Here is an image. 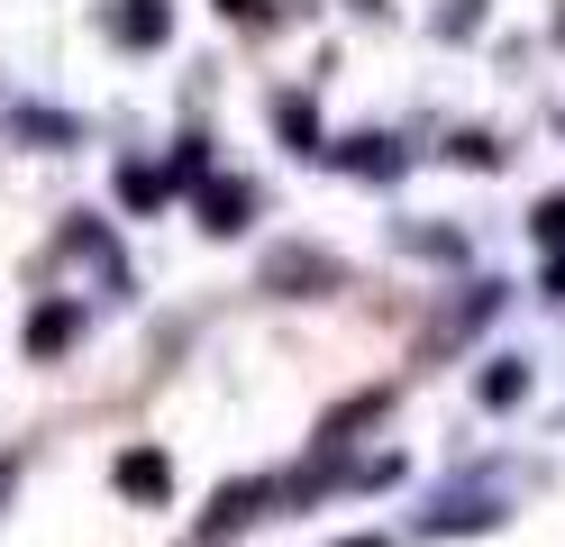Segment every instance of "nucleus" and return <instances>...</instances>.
<instances>
[{
	"label": "nucleus",
	"instance_id": "nucleus-2",
	"mask_svg": "<svg viewBox=\"0 0 565 547\" xmlns=\"http://www.w3.org/2000/svg\"><path fill=\"white\" fill-rule=\"evenodd\" d=\"M64 338H74V311H46L38 328H28V347H64Z\"/></svg>",
	"mask_w": 565,
	"mask_h": 547
},
{
	"label": "nucleus",
	"instance_id": "nucleus-7",
	"mask_svg": "<svg viewBox=\"0 0 565 547\" xmlns=\"http://www.w3.org/2000/svg\"><path fill=\"white\" fill-rule=\"evenodd\" d=\"M0 493H10V465H0Z\"/></svg>",
	"mask_w": 565,
	"mask_h": 547
},
{
	"label": "nucleus",
	"instance_id": "nucleus-6",
	"mask_svg": "<svg viewBox=\"0 0 565 547\" xmlns=\"http://www.w3.org/2000/svg\"><path fill=\"white\" fill-rule=\"evenodd\" d=\"M347 547H383V538H347Z\"/></svg>",
	"mask_w": 565,
	"mask_h": 547
},
{
	"label": "nucleus",
	"instance_id": "nucleus-5",
	"mask_svg": "<svg viewBox=\"0 0 565 547\" xmlns=\"http://www.w3.org/2000/svg\"><path fill=\"white\" fill-rule=\"evenodd\" d=\"M220 10H237V19H256V0H220Z\"/></svg>",
	"mask_w": 565,
	"mask_h": 547
},
{
	"label": "nucleus",
	"instance_id": "nucleus-4",
	"mask_svg": "<svg viewBox=\"0 0 565 547\" xmlns=\"http://www.w3.org/2000/svg\"><path fill=\"white\" fill-rule=\"evenodd\" d=\"M246 219V192H210V229H237Z\"/></svg>",
	"mask_w": 565,
	"mask_h": 547
},
{
	"label": "nucleus",
	"instance_id": "nucleus-3",
	"mask_svg": "<svg viewBox=\"0 0 565 547\" xmlns=\"http://www.w3.org/2000/svg\"><path fill=\"white\" fill-rule=\"evenodd\" d=\"M119 36H164V0H156V10H147V0H137V10L119 19Z\"/></svg>",
	"mask_w": 565,
	"mask_h": 547
},
{
	"label": "nucleus",
	"instance_id": "nucleus-1",
	"mask_svg": "<svg viewBox=\"0 0 565 547\" xmlns=\"http://www.w3.org/2000/svg\"><path fill=\"white\" fill-rule=\"evenodd\" d=\"M119 493H164V456H147V448L119 456Z\"/></svg>",
	"mask_w": 565,
	"mask_h": 547
}]
</instances>
